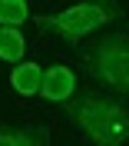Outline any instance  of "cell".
<instances>
[{"instance_id": "1", "label": "cell", "mask_w": 129, "mask_h": 146, "mask_svg": "<svg viewBox=\"0 0 129 146\" xmlns=\"http://www.w3.org/2000/svg\"><path fill=\"white\" fill-rule=\"evenodd\" d=\"M66 116L96 146L129 143V106L109 93H76L66 103Z\"/></svg>"}, {"instance_id": "2", "label": "cell", "mask_w": 129, "mask_h": 146, "mask_svg": "<svg viewBox=\"0 0 129 146\" xmlns=\"http://www.w3.org/2000/svg\"><path fill=\"white\" fill-rule=\"evenodd\" d=\"M122 10L116 7H103V3H90V0H80V3H70L66 10H56V13H46V17H37V27L46 30V33L60 36L66 43H80L83 36L103 30L106 23L119 20Z\"/></svg>"}, {"instance_id": "3", "label": "cell", "mask_w": 129, "mask_h": 146, "mask_svg": "<svg viewBox=\"0 0 129 146\" xmlns=\"http://www.w3.org/2000/svg\"><path fill=\"white\" fill-rule=\"evenodd\" d=\"M86 70L103 90L129 96V33H106L86 56Z\"/></svg>"}, {"instance_id": "4", "label": "cell", "mask_w": 129, "mask_h": 146, "mask_svg": "<svg viewBox=\"0 0 129 146\" xmlns=\"http://www.w3.org/2000/svg\"><path fill=\"white\" fill-rule=\"evenodd\" d=\"M40 96L46 103H70L76 96V73L63 63H53L43 70V80H40Z\"/></svg>"}, {"instance_id": "5", "label": "cell", "mask_w": 129, "mask_h": 146, "mask_svg": "<svg viewBox=\"0 0 129 146\" xmlns=\"http://www.w3.org/2000/svg\"><path fill=\"white\" fill-rule=\"evenodd\" d=\"M40 80H43V66L37 60H20L10 70V86L20 96H40Z\"/></svg>"}, {"instance_id": "6", "label": "cell", "mask_w": 129, "mask_h": 146, "mask_svg": "<svg viewBox=\"0 0 129 146\" xmlns=\"http://www.w3.org/2000/svg\"><path fill=\"white\" fill-rule=\"evenodd\" d=\"M0 60L3 63H20L27 60V36L17 27H0Z\"/></svg>"}, {"instance_id": "7", "label": "cell", "mask_w": 129, "mask_h": 146, "mask_svg": "<svg viewBox=\"0 0 129 146\" xmlns=\"http://www.w3.org/2000/svg\"><path fill=\"white\" fill-rule=\"evenodd\" d=\"M46 129L40 126H0V146H43Z\"/></svg>"}, {"instance_id": "8", "label": "cell", "mask_w": 129, "mask_h": 146, "mask_svg": "<svg viewBox=\"0 0 129 146\" xmlns=\"http://www.w3.org/2000/svg\"><path fill=\"white\" fill-rule=\"evenodd\" d=\"M30 20V3L27 0H0V27H17Z\"/></svg>"}, {"instance_id": "9", "label": "cell", "mask_w": 129, "mask_h": 146, "mask_svg": "<svg viewBox=\"0 0 129 146\" xmlns=\"http://www.w3.org/2000/svg\"><path fill=\"white\" fill-rule=\"evenodd\" d=\"M90 3H103V7H113V3H119V0H90Z\"/></svg>"}]
</instances>
